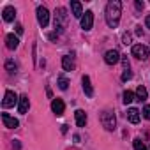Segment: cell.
<instances>
[{"instance_id": "f546056e", "label": "cell", "mask_w": 150, "mask_h": 150, "mask_svg": "<svg viewBox=\"0 0 150 150\" xmlns=\"http://www.w3.org/2000/svg\"><path fill=\"white\" fill-rule=\"evenodd\" d=\"M145 23H146V27H148V28H150V14H148V16H146V21H145Z\"/></svg>"}, {"instance_id": "2e32d148", "label": "cell", "mask_w": 150, "mask_h": 150, "mask_svg": "<svg viewBox=\"0 0 150 150\" xmlns=\"http://www.w3.org/2000/svg\"><path fill=\"white\" fill-rule=\"evenodd\" d=\"M81 83H83V92L87 94V97H92V96H94V88H92V85H90V78H88V76H83Z\"/></svg>"}, {"instance_id": "6da1fadb", "label": "cell", "mask_w": 150, "mask_h": 150, "mask_svg": "<svg viewBox=\"0 0 150 150\" xmlns=\"http://www.w3.org/2000/svg\"><path fill=\"white\" fill-rule=\"evenodd\" d=\"M120 14H122V4L118 0H111L106 6V23L110 28H117L118 21H120Z\"/></svg>"}, {"instance_id": "7402d4cb", "label": "cell", "mask_w": 150, "mask_h": 150, "mask_svg": "<svg viewBox=\"0 0 150 150\" xmlns=\"http://www.w3.org/2000/svg\"><path fill=\"white\" fill-rule=\"evenodd\" d=\"M132 101H134V94H132L131 90H125V92H124V103H125V104H131Z\"/></svg>"}, {"instance_id": "d6986e66", "label": "cell", "mask_w": 150, "mask_h": 150, "mask_svg": "<svg viewBox=\"0 0 150 150\" xmlns=\"http://www.w3.org/2000/svg\"><path fill=\"white\" fill-rule=\"evenodd\" d=\"M136 97H138V101H146L148 94H146V88H145L143 85H139V87L136 88Z\"/></svg>"}, {"instance_id": "30bf717a", "label": "cell", "mask_w": 150, "mask_h": 150, "mask_svg": "<svg viewBox=\"0 0 150 150\" xmlns=\"http://www.w3.org/2000/svg\"><path fill=\"white\" fill-rule=\"evenodd\" d=\"M2 122H4V125H6V127H9V129H16V127L20 125V122H18L14 117L7 115V113H2Z\"/></svg>"}, {"instance_id": "44dd1931", "label": "cell", "mask_w": 150, "mask_h": 150, "mask_svg": "<svg viewBox=\"0 0 150 150\" xmlns=\"http://www.w3.org/2000/svg\"><path fill=\"white\" fill-rule=\"evenodd\" d=\"M58 87H60V90H67V87H69V80H67L65 76H60V78H58Z\"/></svg>"}, {"instance_id": "ba28073f", "label": "cell", "mask_w": 150, "mask_h": 150, "mask_svg": "<svg viewBox=\"0 0 150 150\" xmlns=\"http://www.w3.org/2000/svg\"><path fill=\"white\" fill-rule=\"evenodd\" d=\"M120 60V53L117 51V50H108L106 53H104V62L108 64V65H113V64H117Z\"/></svg>"}, {"instance_id": "f1b7e54d", "label": "cell", "mask_w": 150, "mask_h": 150, "mask_svg": "<svg viewBox=\"0 0 150 150\" xmlns=\"http://www.w3.org/2000/svg\"><path fill=\"white\" fill-rule=\"evenodd\" d=\"M16 32H18V34H23V27H21V25H16Z\"/></svg>"}, {"instance_id": "4316f807", "label": "cell", "mask_w": 150, "mask_h": 150, "mask_svg": "<svg viewBox=\"0 0 150 150\" xmlns=\"http://www.w3.org/2000/svg\"><path fill=\"white\" fill-rule=\"evenodd\" d=\"M134 6H136V9H138V11H141V9H143V2H136Z\"/></svg>"}, {"instance_id": "ac0fdd59", "label": "cell", "mask_w": 150, "mask_h": 150, "mask_svg": "<svg viewBox=\"0 0 150 150\" xmlns=\"http://www.w3.org/2000/svg\"><path fill=\"white\" fill-rule=\"evenodd\" d=\"M62 67H64V71H72L74 69V60L69 55L62 57Z\"/></svg>"}, {"instance_id": "9c48e42d", "label": "cell", "mask_w": 150, "mask_h": 150, "mask_svg": "<svg viewBox=\"0 0 150 150\" xmlns=\"http://www.w3.org/2000/svg\"><path fill=\"white\" fill-rule=\"evenodd\" d=\"M51 110H53V113H55L57 117L64 115V110H65L64 101H62V99H53V103H51Z\"/></svg>"}, {"instance_id": "ffe728a7", "label": "cell", "mask_w": 150, "mask_h": 150, "mask_svg": "<svg viewBox=\"0 0 150 150\" xmlns=\"http://www.w3.org/2000/svg\"><path fill=\"white\" fill-rule=\"evenodd\" d=\"M16 64H14V60H7L6 62V71L9 72V74H16Z\"/></svg>"}, {"instance_id": "cb8c5ba5", "label": "cell", "mask_w": 150, "mask_h": 150, "mask_svg": "<svg viewBox=\"0 0 150 150\" xmlns=\"http://www.w3.org/2000/svg\"><path fill=\"white\" fill-rule=\"evenodd\" d=\"M131 78H132V72H131L129 69H125V71H124V74H122V80H124V81H127V80H131Z\"/></svg>"}, {"instance_id": "484cf974", "label": "cell", "mask_w": 150, "mask_h": 150, "mask_svg": "<svg viewBox=\"0 0 150 150\" xmlns=\"http://www.w3.org/2000/svg\"><path fill=\"white\" fill-rule=\"evenodd\" d=\"M122 41H124L125 46H129V44H131V34H124V35H122Z\"/></svg>"}, {"instance_id": "8fae6325", "label": "cell", "mask_w": 150, "mask_h": 150, "mask_svg": "<svg viewBox=\"0 0 150 150\" xmlns=\"http://www.w3.org/2000/svg\"><path fill=\"white\" fill-rule=\"evenodd\" d=\"M14 16H16V9L13 7V6H7V7H4V11H2V18H4V21H14Z\"/></svg>"}, {"instance_id": "8992f818", "label": "cell", "mask_w": 150, "mask_h": 150, "mask_svg": "<svg viewBox=\"0 0 150 150\" xmlns=\"http://www.w3.org/2000/svg\"><path fill=\"white\" fill-rule=\"evenodd\" d=\"M16 103H20V99H18V96L13 92V90H6V96H4V108H11V106H14Z\"/></svg>"}, {"instance_id": "4fadbf2b", "label": "cell", "mask_w": 150, "mask_h": 150, "mask_svg": "<svg viewBox=\"0 0 150 150\" xmlns=\"http://www.w3.org/2000/svg\"><path fill=\"white\" fill-rule=\"evenodd\" d=\"M71 11H72L74 18H83V7H81L80 2H76V0H72V2H71Z\"/></svg>"}, {"instance_id": "277c9868", "label": "cell", "mask_w": 150, "mask_h": 150, "mask_svg": "<svg viewBox=\"0 0 150 150\" xmlns=\"http://www.w3.org/2000/svg\"><path fill=\"white\" fill-rule=\"evenodd\" d=\"M132 55L136 58H139V60H146L148 55H150V50L146 46H143V44H134L132 46Z\"/></svg>"}, {"instance_id": "e0dca14e", "label": "cell", "mask_w": 150, "mask_h": 150, "mask_svg": "<svg viewBox=\"0 0 150 150\" xmlns=\"http://www.w3.org/2000/svg\"><path fill=\"white\" fill-rule=\"evenodd\" d=\"M127 120H129L131 124H138V122H139V111H138L136 108H129V110H127Z\"/></svg>"}, {"instance_id": "5b68a950", "label": "cell", "mask_w": 150, "mask_h": 150, "mask_svg": "<svg viewBox=\"0 0 150 150\" xmlns=\"http://www.w3.org/2000/svg\"><path fill=\"white\" fill-rule=\"evenodd\" d=\"M37 21H39V25H41L42 28L48 27V23H50V13H48V9L42 7V6L37 7Z\"/></svg>"}, {"instance_id": "52a82bcc", "label": "cell", "mask_w": 150, "mask_h": 150, "mask_svg": "<svg viewBox=\"0 0 150 150\" xmlns=\"http://www.w3.org/2000/svg\"><path fill=\"white\" fill-rule=\"evenodd\" d=\"M94 27V13L92 11H87L81 18V28L83 30H90Z\"/></svg>"}, {"instance_id": "7c38bea8", "label": "cell", "mask_w": 150, "mask_h": 150, "mask_svg": "<svg viewBox=\"0 0 150 150\" xmlns=\"http://www.w3.org/2000/svg\"><path fill=\"white\" fill-rule=\"evenodd\" d=\"M30 108V101H28V96H21L20 97V103H18V113L25 115Z\"/></svg>"}, {"instance_id": "3957f363", "label": "cell", "mask_w": 150, "mask_h": 150, "mask_svg": "<svg viewBox=\"0 0 150 150\" xmlns=\"http://www.w3.org/2000/svg\"><path fill=\"white\" fill-rule=\"evenodd\" d=\"M101 124L106 131H115V125H117V118H115V113L110 111V110H104L101 113Z\"/></svg>"}, {"instance_id": "83f0119b", "label": "cell", "mask_w": 150, "mask_h": 150, "mask_svg": "<svg viewBox=\"0 0 150 150\" xmlns=\"http://www.w3.org/2000/svg\"><path fill=\"white\" fill-rule=\"evenodd\" d=\"M122 62H124V67H125V69H129V60H127V58H125V57H124V58H122Z\"/></svg>"}, {"instance_id": "9a60e30c", "label": "cell", "mask_w": 150, "mask_h": 150, "mask_svg": "<svg viewBox=\"0 0 150 150\" xmlns=\"http://www.w3.org/2000/svg\"><path fill=\"white\" fill-rule=\"evenodd\" d=\"M74 118H76L78 127H85V124H87V113H85L83 110H76V113H74Z\"/></svg>"}, {"instance_id": "5bb4252c", "label": "cell", "mask_w": 150, "mask_h": 150, "mask_svg": "<svg viewBox=\"0 0 150 150\" xmlns=\"http://www.w3.org/2000/svg\"><path fill=\"white\" fill-rule=\"evenodd\" d=\"M6 44H7L9 50H16V48L20 46V39H18L14 34H7V37H6Z\"/></svg>"}, {"instance_id": "603a6c76", "label": "cell", "mask_w": 150, "mask_h": 150, "mask_svg": "<svg viewBox=\"0 0 150 150\" xmlns=\"http://www.w3.org/2000/svg\"><path fill=\"white\" fill-rule=\"evenodd\" d=\"M132 145H134V150H146V146H145V143L139 139V138H134V141H132Z\"/></svg>"}, {"instance_id": "7a4b0ae2", "label": "cell", "mask_w": 150, "mask_h": 150, "mask_svg": "<svg viewBox=\"0 0 150 150\" xmlns=\"http://www.w3.org/2000/svg\"><path fill=\"white\" fill-rule=\"evenodd\" d=\"M65 25H67V11L64 7H58L55 11V30H57V34H62Z\"/></svg>"}, {"instance_id": "d4e9b609", "label": "cell", "mask_w": 150, "mask_h": 150, "mask_svg": "<svg viewBox=\"0 0 150 150\" xmlns=\"http://www.w3.org/2000/svg\"><path fill=\"white\" fill-rule=\"evenodd\" d=\"M143 117H145L146 120H150V104H146V106L143 108Z\"/></svg>"}]
</instances>
